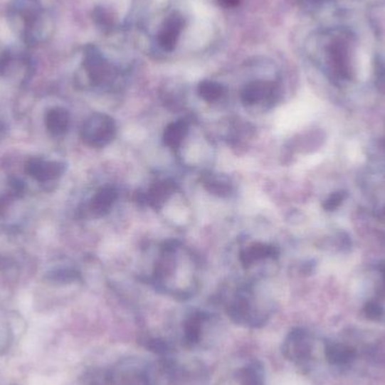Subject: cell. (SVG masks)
Wrapping results in <instances>:
<instances>
[{"label": "cell", "mask_w": 385, "mask_h": 385, "mask_svg": "<svg viewBox=\"0 0 385 385\" xmlns=\"http://www.w3.org/2000/svg\"><path fill=\"white\" fill-rule=\"evenodd\" d=\"M189 125L185 120L170 123L164 132V143L172 149H177L183 143L184 139L189 135Z\"/></svg>", "instance_id": "obj_14"}, {"label": "cell", "mask_w": 385, "mask_h": 385, "mask_svg": "<svg viewBox=\"0 0 385 385\" xmlns=\"http://www.w3.org/2000/svg\"><path fill=\"white\" fill-rule=\"evenodd\" d=\"M69 123H70V115L65 108H53L46 114V127L54 137H61L65 135L69 127Z\"/></svg>", "instance_id": "obj_13"}, {"label": "cell", "mask_w": 385, "mask_h": 385, "mask_svg": "<svg viewBox=\"0 0 385 385\" xmlns=\"http://www.w3.org/2000/svg\"><path fill=\"white\" fill-rule=\"evenodd\" d=\"M205 315L203 313L191 315L184 325V342L187 346L196 345L202 336L203 322Z\"/></svg>", "instance_id": "obj_16"}, {"label": "cell", "mask_w": 385, "mask_h": 385, "mask_svg": "<svg viewBox=\"0 0 385 385\" xmlns=\"http://www.w3.org/2000/svg\"><path fill=\"white\" fill-rule=\"evenodd\" d=\"M330 0H299L300 6L307 11H315L320 9L323 4L328 3Z\"/></svg>", "instance_id": "obj_23"}, {"label": "cell", "mask_w": 385, "mask_h": 385, "mask_svg": "<svg viewBox=\"0 0 385 385\" xmlns=\"http://www.w3.org/2000/svg\"><path fill=\"white\" fill-rule=\"evenodd\" d=\"M202 183L203 186L208 189L211 194L226 197L232 193V184L226 176L205 174L202 177Z\"/></svg>", "instance_id": "obj_15"}, {"label": "cell", "mask_w": 385, "mask_h": 385, "mask_svg": "<svg viewBox=\"0 0 385 385\" xmlns=\"http://www.w3.org/2000/svg\"><path fill=\"white\" fill-rule=\"evenodd\" d=\"M116 135L115 122L106 114L95 113L89 116L81 129V137L86 144L102 148L112 142Z\"/></svg>", "instance_id": "obj_3"}, {"label": "cell", "mask_w": 385, "mask_h": 385, "mask_svg": "<svg viewBox=\"0 0 385 385\" xmlns=\"http://www.w3.org/2000/svg\"><path fill=\"white\" fill-rule=\"evenodd\" d=\"M175 189L176 185L173 181L166 179V181H159L149 189L148 193L144 195V201L150 205L151 208L160 209L174 194Z\"/></svg>", "instance_id": "obj_12"}, {"label": "cell", "mask_w": 385, "mask_h": 385, "mask_svg": "<svg viewBox=\"0 0 385 385\" xmlns=\"http://www.w3.org/2000/svg\"><path fill=\"white\" fill-rule=\"evenodd\" d=\"M349 40L347 34L338 32L329 36L323 46L329 69L337 78L347 79L350 77Z\"/></svg>", "instance_id": "obj_2"}, {"label": "cell", "mask_w": 385, "mask_h": 385, "mask_svg": "<svg viewBox=\"0 0 385 385\" xmlns=\"http://www.w3.org/2000/svg\"><path fill=\"white\" fill-rule=\"evenodd\" d=\"M218 3L226 7V9H233V7H237L239 5L240 0H218Z\"/></svg>", "instance_id": "obj_25"}, {"label": "cell", "mask_w": 385, "mask_h": 385, "mask_svg": "<svg viewBox=\"0 0 385 385\" xmlns=\"http://www.w3.org/2000/svg\"><path fill=\"white\" fill-rule=\"evenodd\" d=\"M4 131H5V127H4V125L0 123V137H1V135H3Z\"/></svg>", "instance_id": "obj_26"}, {"label": "cell", "mask_w": 385, "mask_h": 385, "mask_svg": "<svg viewBox=\"0 0 385 385\" xmlns=\"http://www.w3.org/2000/svg\"><path fill=\"white\" fill-rule=\"evenodd\" d=\"M327 357L332 363H345V362L349 361L352 353L347 348L334 346V347L329 348L328 352H327Z\"/></svg>", "instance_id": "obj_19"}, {"label": "cell", "mask_w": 385, "mask_h": 385, "mask_svg": "<svg viewBox=\"0 0 385 385\" xmlns=\"http://www.w3.org/2000/svg\"><path fill=\"white\" fill-rule=\"evenodd\" d=\"M147 348H149L152 353L159 354V355H164L169 352V345L167 342L160 338H150L147 340Z\"/></svg>", "instance_id": "obj_21"}, {"label": "cell", "mask_w": 385, "mask_h": 385, "mask_svg": "<svg viewBox=\"0 0 385 385\" xmlns=\"http://www.w3.org/2000/svg\"><path fill=\"white\" fill-rule=\"evenodd\" d=\"M184 25L185 21L179 13L172 14L164 21V26L158 34V43L164 51L172 52L175 50Z\"/></svg>", "instance_id": "obj_7"}, {"label": "cell", "mask_w": 385, "mask_h": 385, "mask_svg": "<svg viewBox=\"0 0 385 385\" xmlns=\"http://www.w3.org/2000/svg\"><path fill=\"white\" fill-rule=\"evenodd\" d=\"M32 68V63L26 52L21 48L9 46L0 52V75H13L17 70H24L25 73Z\"/></svg>", "instance_id": "obj_5"}, {"label": "cell", "mask_w": 385, "mask_h": 385, "mask_svg": "<svg viewBox=\"0 0 385 385\" xmlns=\"http://www.w3.org/2000/svg\"><path fill=\"white\" fill-rule=\"evenodd\" d=\"M199 94L206 102H216L223 96L224 87L216 81L204 80L199 85Z\"/></svg>", "instance_id": "obj_18"}, {"label": "cell", "mask_w": 385, "mask_h": 385, "mask_svg": "<svg viewBox=\"0 0 385 385\" xmlns=\"http://www.w3.org/2000/svg\"><path fill=\"white\" fill-rule=\"evenodd\" d=\"M52 280L59 282V283H70L73 280L79 278V275L73 270H59V272L51 274Z\"/></svg>", "instance_id": "obj_22"}, {"label": "cell", "mask_w": 385, "mask_h": 385, "mask_svg": "<svg viewBox=\"0 0 385 385\" xmlns=\"http://www.w3.org/2000/svg\"><path fill=\"white\" fill-rule=\"evenodd\" d=\"M275 86L267 81L249 83L241 93V100L246 105H255L263 100H270L274 96Z\"/></svg>", "instance_id": "obj_9"}, {"label": "cell", "mask_w": 385, "mask_h": 385, "mask_svg": "<svg viewBox=\"0 0 385 385\" xmlns=\"http://www.w3.org/2000/svg\"><path fill=\"white\" fill-rule=\"evenodd\" d=\"M280 255L278 247L267 243H253L240 253V261L245 267L251 266L257 261L276 258Z\"/></svg>", "instance_id": "obj_10"}, {"label": "cell", "mask_w": 385, "mask_h": 385, "mask_svg": "<svg viewBox=\"0 0 385 385\" xmlns=\"http://www.w3.org/2000/svg\"><path fill=\"white\" fill-rule=\"evenodd\" d=\"M311 342L307 332L295 329L290 332L283 345L284 355L291 361L307 359L311 352Z\"/></svg>", "instance_id": "obj_6"}, {"label": "cell", "mask_w": 385, "mask_h": 385, "mask_svg": "<svg viewBox=\"0 0 385 385\" xmlns=\"http://www.w3.org/2000/svg\"><path fill=\"white\" fill-rule=\"evenodd\" d=\"M94 21L98 27L102 30H110L113 25V19L111 15L102 9H96L94 11Z\"/></svg>", "instance_id": "obj_20"}, {"label": "cell", "mask_w": 385, "mask_h": 385, "mask_svg": "<svg viewBox=\"0 0 385 385\" xmlns=\"http://www.w3.org/2000/svg\"><path fill=\"white\" fill-rule=\"evenodd\" d=\"M117 191L113 187H104L94 195L89 203V211L95 218H100L110 213L117 199Z\"/></svg>", "instance_id": "obj_11"}, {"label": "cell", "mask_w": 385, "mask_h": 385, "mask_svg": "<svg viewBox=\"0 0 385 385\" xmlns=\"http://www.w3.org/2000/svg\"><path fill=\"white\" fill-rule=\"evenodd\" d=\"M7 21L15 36L28 48L46 43L53 34V19L42 0H11Z\"/></svg>", "instance_id": "obj_1"}, {"label": "cell", "mask_w": 385, "mask_h": 385, "mask_svg": "<svg viewBox=\"0 0 385 385\" xmlns=\"http://www.w3.org/2000/svg\"><path fill=\"white\" fill-rule=\"evenodd\" d=\"M376 65V79L379 84L385 86V57L384 56H379L375 61Z\"/></svg>", "instance_id": "obj_24"}, {"label": "cell", "mask_w": 385, "mask_h": 385, "mask_svg": "<svg viewBox=\"0 0 385 385\" xmlns=\"http://www.w3.org/2000/svg\"><path fill=\"white\" fill-rule=\"evenodd\" d=\"M83 69L86 73L89 83L94 86H100L111 80L114 75L112 65L102 57L96 46H86L84 52Z\"/></svg>", "instance_id": "obj_4"}, {"label": "cell", "mask_w": 385, "mask_h": 385, "mask_svg": "<svg viewBox=\"0 0 385 385\" xmlns=\"http://www.w3.org/2000/svg\"><path fill=\"white\" fill-rule=\"evenodd\" d=\"M241 385H264V367L259 362H253L238 372Z\"/></svg>", "instance_id": "obj_17"}, {"label": "cell", "mask_w": 385, "mask_h": 385, "mask_svg": "<svg viewBox=\"0 0 385 385\" xmlns=\"http://www.w3.org/2000/svg\"><path fill=\"white\" fill-rule=\"evenodd\" d=\"M27 174L38 181H53L65 172V166L60 162H46L40 158H33L26 164Z\"/></svg>", "instance_id": "obj_8"}]
</instances>
